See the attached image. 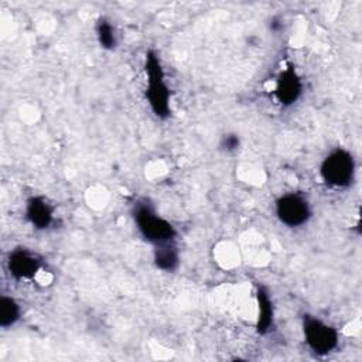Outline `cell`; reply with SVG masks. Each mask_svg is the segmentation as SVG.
Here are the masks:
<instances>
[{
    "instance_id": "7c38bea8",
    "label": "cell",
    "mask_w": 362,
    "mask_h": 362,
    "mask_svg": "<svg viewBox=\"0 0 362 362\" xmlns=\"http://www.w3.org/2000/svg\"><path fill=\"white\" fill-rule=\"evenodd\" d=\"M96 35L100 47L112 49L116 47V34L112 24L106 18H100L96 24Z\"/></svg>"
},
{
    "instance_id": "3957f363",
    "label": "cell",
    "mask_w": 362,
    "mask_h": 362,
    "mask_svg": "<svg viewBox=\"0 0 362 362\" xmlns=\"http://www.w3.org/2000/svg\"><path fill=\"white\" fill-rule=\"evenodd\" d=\"M320 173L322 180L334 188L348 187L355 173V163L351 153L344 148L331 151L324 158Z\"/></svg>"
},
{
    "instance_id": "7a4b0ae2",
    "label": "cell",
    "mask_w": 362,
    "mask_h": 362,
    "mask_svg": "<svg viewBox=\"0 0 362 362\" xmlns=\"http://www.w3.org/2000/svg\"><path fill=\"white\" fill-rule=\"evenodd\" d=\"M134 221L137 223V229L141 233V236L151 242L153 245H163L174 242L175 238V229L174 226L158 216L153 208L147 204L139 202L134 206Z\"/></svg>"
},
{
    "instance_id": "8992f818",
    "label": "cell",
    "mask_w": 362,
    "mask_h": 362,
    "mask_svg": "<svg viewBox=\"0 0 362 362\" xmlns=\"http://www.w3.org/2000/svg\"><path fill=\"white\" fill-rule=\"evenodd\" d=\"M7 269L14 279L27 280L38 272L40 260L27 249H14L8 256Z\"/></svg>"
},
{
    "instance_id": "52a82bcc",
    "label": "cell",
    "mask_w": 362,
    "mask_h": 362,
    "mask_svg": "<svg viewBox=\"0 0 362 362\" xmlns=\"http://www.w3.org/2000/svg\"><path fill=\"white\" fill-rule=\"evenodd\" d=\"M301 89H303V85L296 71L291 68H287L279 75L277 85H276V98L281 105L290 106L297 102V99L301 95Z\"/></svg>"
},
{
    "instance_id": "9c48e42d",
    "label": "cell",
    "mask_w": 362,
    "mask_h": 362,
    "mask_svg": "<svg viewBox=\"0 0 362 362\" xmlns=\"http://www.w3.org/2000/svg\"><path fill=\"white\" fill-rule=\"evenodd\" d=\"M154 263L164 272H173L178 266V252L173 242L156 246Z\"/></svg>"
},
{
    "instance_id": "30bf717a",
    "label": "cell",
    "mask_w": 362,
    "mask_h": 362,
    "mask_svg": "<svg viewBox=\"0 0 362 362\" xmlns=\"http://www.w3.org/2000/svg\"><path fill=\"white\" fill-rule=\"evenodd\" d=\"M257 303H259V321H257V329L259 332H266L272 322H273V304L270 301L269 294L259 288L257 291Z\"/></svg>"
},
{
    "instance_id": "5b68a950",
    "label": "cell",
    "mask_w": 362,
    "mask_h": 362,
    "mask_svg": "<svg viewBox=\"0 0 362 362\" xmlns=\"http://www.w3.org/2000/svg\"><path fill=\"white\" fill-rule=\"evenodd\" d=\"M276 214L281 223L294 228L305 223L311 215L307 199L300 194H286L276 202Z\"/></svg>"
},
{
    "instance_id": "ba28073f",
    "label": "cell",
    "mask_w": 362,
    "mask_h": 362,
    "mask_svg": "<svg viewBox=\"0 0 362 362\" xmlns=\"http://www.w3.org/2000/svg\"><path fill=\"white\" fill-rule=\"evenodd\" d=\"M25 216L37 229H47L54 219L52 206L42 197H31L27 201Z\"/></svg>"
},
{
    "instance_id": "6da1fadb",
    "label": "cell",
    "mask_w": 362,
    "mask_h": 362,
    "mask_svg": "<svg viewBox=\"0 0 362 362\" xmlns=\"http://www.w3.org/2000/svg\"><path fill=\"white\" fill-rule=\"evenodd\" d=\"M146 74H147V92L150 107L158 117L170 115V90L164 79V72L160 59L154 51L146 54Z\"/></svg>"
},
{
    "instance_id": "277c9868",
    "label": "cell",
    "mask_w": 362,
    "mask_h": 362,
    "mask_svg": "<svg viewBox=\"0 0 362 362\" xmlns=\"http://www.w3.org/2000/svg\"><path fill=\"white\" fill-rule=\"evenodd\" d=\"M303 329H304V337H305L307 345L315 354H321V355L328 354L338 344L337 331L332 327L327 325L325 322H322L314 317L304 315Z\"/></svg>"
},
{
    "instance_id": "8fae6325",
    "label": "cell",
    "mask_w": 362,
    "mask_h": 362,
    "mask_svg": "<svg viewBox=\"0 0 362 362\" xmlns=\"http://www.w3.org/2000/svg\"><path fill=\"white\" fill-rule=\"evenodd\" d=\"M20 317V307L14 298L3 296L0 298V325L3 328L11 327Z\"/></svg>"
},
{
    "instance_id": "4fadbf2b",
    "label": "cell",
    "mask_w": 362,
    "mask_h": 362,
    "mask_svg": "<svg viewBox=\"0 0 362 362\" xmlns=\"http://www.w3.org/2000/svg\"><path fill=\"white\" fill-rule=\"evenodd\" d=\"M221 146L226 150V151H233L239 147V137L236 134H225L222 139Z\"/></svg>"
}]
</instances>
